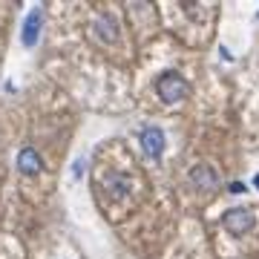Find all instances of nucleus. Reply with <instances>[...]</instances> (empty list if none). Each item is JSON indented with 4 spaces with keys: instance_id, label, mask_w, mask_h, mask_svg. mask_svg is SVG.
Returning <instances> with one entry per match:
<instances>
[{
    "instance_id": "obj_1",
    "label": "nucleus",
    "mask_w": 259,
    "mask_h": 259,
    "mask_svg": "<svg viewBox=\"0 0 259 259\" xmlns=\"http://www.w3.org/2000/svg\"><path fill=\"white\" fill-rule=\"evenodd\" d=\"M156 93L164 104H173V101H182L187 93H190V83L176 72H161L156 81Z\"/></svg>"
},
{
    "instance_id": "obj_2",
    "label": "nucleus",
    "mask_w": 259,
    "mask_h": 259,
    "mask_svg": "<svg viewBox=\"0 0 259 259\" xmlns=\"http://www.w3.org/2000/svg\"><path fill=\"white\" fill-rule=\"evenodd\" d=\"M222 225L228 228V233L242 236L245 231H250V228H253V213L245 210V207H233V210H228L222 216Z\"/></svg>"
},
{
    "instance_id": "obj_3",
    "label": "nucleus",
    "mask_w": 259,
    "mask_h": 259,
    "mask_svg": "<svg viewBox=\"0 0 259 259\" xmlns=\"http://www.w3.org/2000/svg\"><path fill=\"white\" fill-rule=\"evenodd\" d=\"M40 26H44V12L40 9H32L26 15V20H23V29H20V44L23 47H35L37 37H40Z\"/></svg>"
},
{
    "instance_id": "obj_4",
    "label": "nucleus",
    "mask_w": 259,
    "mask_h": 259,
    "mask_svg": "<svg viewBox=\"0 0 259 259\" xmlns=\"http://www.w3.org/2000/svg\"><path fill=\"white\" fill-rule=\"evenodd\" d=\"M141 150H144L153 161H158L161 153H164V133L158 127H144L141 130Z\"/></svg>"
},
{
    "instance_id": "obj_5",
    "label": "nucleus",
    "mask_w": 259,
    "mask_h": 259,
    "mask_svg": "<svg viewBox=\"0 0 259 259\" xmlns=\"http://www.w3.org/2000/svg\"><path fill=\"white\" fill-rule=\"evenodd\" d=\"M40 167H44V161H40V153L35 147H23L18 153V170L23 176H37Z\"/></svg>"
},
{
    "instance_id": "obj_6",
    "label": "nucleus",
    "mask_w": 259,
    "mask_h": 259,
    "mask_svg": "<svg viewBox=\"0 0 259 259\" xmlns=\"http://www.w3.org/2000/svg\"><path fill=\"white\" fill-rule=\"evenodd\" d=\"M190 182L196 187H204V190H213V187L219 185V176H216V170L210 164H199L193 167V173H190Z\"/></svg>"
},
{
    "instance_id": "obj_7",
    "label": "nucleus",
    "mask_w": 259,
    "mask_h": 259,
    "mask_svg": "<svg viewBox=\"0 0 259 259\" xmlns=\"http://www.w3.org/2000/svg\"><path fill=\"white\" fill-rule=\"evenodd\" d=\"M93 26H95V35H98L101 44H115L118 40V29H115V20L112 18H98Z\"/></svg>"
},
{
    "instance_id": "obj_8",
    "label": "nucleus",
    "mask_w": 259,
    "mask_h": 259,
    "mask_svg": "<svg viewBox=\"0 0 259 259\" xmlns=\"http://www.w3.org/2000/svg\"><path fill=\"white\" fill-rule=\"evenodd\" d=\"M104 185L110 187V193H112V196H124V193L130 190L127 176H121V173H110V176L104 179Z\"/></svg>"
},
{
    "instance_id": "obj_9",
    "label": "nucleus",
    "mask_w": 259,
    "mask_h": 259,
    "mask_svg": "<svg viewBox=\"0 0 259 259\" xmlns=\"http://www.w3.org/2000/svg\"><path fill=\"white\" fill-rule=\"evenodd\" d=\"M83 167H87V161H83V158H78V161H75V167H72V176H75V179L83 173Z\"/></svg>"
},
{
    "instance_id": "obj_10",
    "label": "nucleus",
    "mask_w": 259,
    "mask_h": 259,
    "mask_svg": "<svg viewBox=\"0 0 259 259\" xmlns=\"http://www.w3.org/2000/svg\"><path fill=\"white\" fill-rule=\"evenodd\" d=\"M242 190H245V185H242V182H233V185H231V193H242Z\"/></svg>"
},
{
    "instance_id": "obj_11",
    "label": "nucleus",
    "mask_w": 259,
    "mask_h": 259,
    "mask_svg": "<svg viewBox=\"0 0 259 259\" xmlns=\"http://www.w3.org/2000/svg\"><path fill=\"white\" fill-rule=\"evenodd\" d=\"M253 185H256V187H259V176H256V179H253Z\"/></svg>"
}]
</instances>
